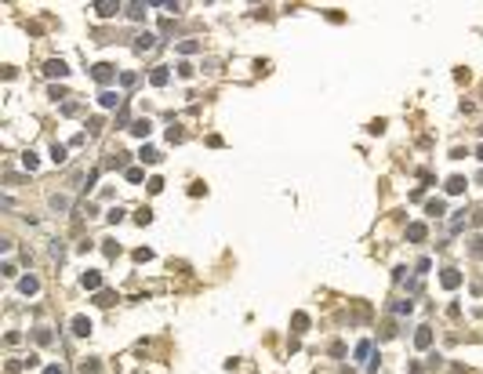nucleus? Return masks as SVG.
I'll return each mask as SVG.
<instances>
[{
  "mask_svg": "<svg viewBox=\"0 0 483 374\" xmlns=\"http://www.w3.org/2000/svg\"><path fill=\"white\" fill-rule=\"evenodd\" d=\"M113 76H116V69L109 66V62H98V66H95V80H98V84H109Z\"/></svg>",
  "mask_w": 483,
  "mask_h": 374,
  "instance_id": "1",
  "label": "nucleus"
},
{
  "mask_svg": "<svg viewBox=\"0 0 483 374\" xmlns=\"http://www.w3.org/2000/svg\"><path fill=\"white\" fill-rule=\"evenodd\" d=\"M440 284H443L447 291H454V287H461V273H458V269H443V276H440Z\"/></svg>",
  "mask_w": 483,
  "mask_h": 374,
  "instance_id": "2",
  "label": "nucleus"
},
{
  "mask_svg": "<svg viewBox=\"0 0 483 374\" xmlns=\"http://www.w3.org/2000/svg\"><path fill=\"white\" fill-rule=\"evenodd\" d=\"M44 73H48V76H69V66L62 58H51L48 66H44Z\"/></svg>",
  "mask_w": 483,
  "mask_h": 374,
  "instance_id": "3",
  "label": "nucleus"
},
{
  "mask_svg": "<svg viewBox=\"0 0 483 374\" xmlns=\"http://www.w3.org/2000/svg\"><path fill=\"white\" fill-rule=\"evenodd\" d=\"M167 80H171V73H167V66H157V69H153V73H149V84H153V87H164Z\"/></svg>",
  "mask_w": 483,
  "mask_h": 374,
  "instance_id": "4",
  "label": "nucleus"
},
{
  "mask_svg": "<svg viewBox=\"0 0 483 374\" xmlns=\"http://www.w3.org/2000/svg\"><path fill=\"white\" fill-rule=\"evenodd\" d=\"M120 102H124V98L116 95V91H102V95H98V105H102V109H116Z\"/></svg>",
  "mask_w": 483,
  "mask_h": 374,
  "instance_id": "5",
  "label": "nucleus"
},
{
  "mask_svg": "<svg viewBox=\"0 0 483 374\" xmlns=\"http://www.w3.org/2000/svg\"><path fill=\"white\" fill-rule=\"evenodd\" d=\"M149 131H153V120H149V116L131 123V135H138V138H149Z\"/></svg>",
  "mask_w": 483,
  "mask_h": 374,
  "instance_id": "6",
  "label": "nucleus"
},
{
  "mask_svg": "<svg viewBox=\"0 0 483 374\" xmlns=\"http://www.w3.org/2000/svg\"><path fill=\"white\" fill-rule=\"evenodd\" d=\"M80 284H84V291H98L102 287V273H84Z\"/></svg>",
  "mask_w": 483,
  "mask_h": 374,
  "instance_id": "7",
  "label": "nucleus"
},
{
  "mask_svg": "<svg viewBox=\"0 0 483 374\" xmlns=\"http://www.w3.org/2000/svg\"><path fill=\"white\" fill-rule=\"evenodd\" d=\"M19 291H22V294H37V291H40V280H37V276H22V280H19Z\"/></svg>",
  "mask_w": 483,
  "mask_h": 374,
  "instance_id": "8",
  "label": "nucleus"
},
{
  "mask_svg": "<svg viewBox=\"0 0 483 374\" xmlns=\"http://www.w3.org/2000/svg\"><path fill=\"white\" fill-rule=\"evenodd\" d=\"M414 345H418V349H429V345H432V331H429V327H418Z\"/></svg>",
  "mask_w": 483,
  "mask_h": 374,
  "instance_id": "9",
  "label": "nucleus"
},
{
  "mask_svg": "<svg viewBox=\"0 0 483 374\" xmlns=\"http://www.w3.org/2000/svg\"><path fill=\"white\" fill-rule=\"evenodd\" d=\"M73 334H76V338L91 334V320H87V316H76V320H73Z\"/></svg>",
  "mask_w": 483,
  "mask_h": 374,
  "instance_id": "10",
  "label": "nucleus"
},
{
  "mask_svg": "<svg viewBox=\"0 0 483 374\" xmlns=\"http://www.w3.org/2000/svg\"><path fill=\"white\" fill-rule=\"evenodd\" d=\"M407 240H414V243L425 240V225H422V222H411V225H407Z\"/></svg>",
  "mask_w": 483,
  "mask_h": 374,
  "instance_id": "11",
  "label": "nucleus"
},
{
  "mask_svg": "<svg viewBox=\"0 0 483 374\" xmlns=\"http://www.w3.org/2000/svg\"><path fill=\"white\" fill-rule=\"evenodd\" d=\"M95 11H98V19H113V15L120 11V4H105L102 0V4H95Z\"/></svg>",
  "mask_w": 483,
  "mask_h": 374,
  "instance_id": "12",
  "label": "nucleus"
},
{
  "mask_svg": "<svg viewBox=\"0 0 483 374\" xmlns=\"http://www.w3.org/2000/svg\"><path fill=\"white\" fill-rule=\"evenodd\" d=\"M153 48H157V37H153V33L138 37V44H135V51H153Z\"/></svg>",
  "mask_w": 483,
  "mask_h": 374,
  "instance_id": "13",
  "label": "nucleus"
},
{
  "mask_svg": "<svg viewBox=\"0 0 483 374\" xmlns=\"http://www.w3.org/2000/svg\"><path fill=\"white\" fill-rule=\"evenodd\" d=\"M138 157H142L146 164H157V160H160V153L153 149V146H142V153H138Z\"/></svg>",
  "mask_w": 483,
  "mask_h": 374,
  "instance_id": "14",
  "label": "nucleus"
},
{
  "mask_svg": "<svg viewBox=\"0 0 483 374\" xmlns=\"http://www.w3.org/2000/svg\"><path fill=\"white\" fill-rule=\"evenodd\" d=\"M447 193H450V196L465 193V178H450V182H447Z\"/></svg>",
  "mask_w": 483,
  "mask_h": 374,
  "instance_id": "15",
  "label": "nucleus"
},
{
  "mask_svg": "<svg viewBox=\"0 0 483 374\" xmlns=\"http://www.w3.org/2000/svg\"><path fill=\"white\" fill-rule=\"evenodd\" d=\"M371 356V341H360V345H356V363H364Z\"/></svg>",
  "mask_w": 483,
  "mask_h": 374,
  "instance_id": "16",
  "label": "nucleus"
},
{
  "mask_svg": "<svg viewBox=\"0 0 483 374\" xmlns=\"http://www.w3.org/2000/svg\"><path fill=\"white\" fill-rule=\"evenodd\" d=\"M51 207L55 211H69V196H51Z\"/></svg>",
  "mask_w": 483,
  "mask_h": 374,
  "instance_id": "17",
  "label": "nucleus"
},
{
  "mask_svg": "<svg viewBox=\"0 0 483 374\" xmlns=\"http://www.w3.org/2000/svg\"><path fill=\"white\" fill-rule=\"evenodd\" d=\"M128 15L131 19H146V4H128Z\"/></svg>",
  "mask_w": 483,
  "mask_h": 374,
  "instance_id": "18",
  "label": "nucleus"
},
{
  "mask_svg": "<svg viewBox=\"0 0 483 374\" xmlns=\"http://www.w3.org/2000/svg\"><path fill=\"white\" fill-rule=\"evenodd\" d=\"M51 160H55V164L66 160V146H58V142H55V146H51Z\"/></svg>",
  "mask_w": 483,
  "mask_h": 374,
  "instance_id": "19",
  "label": "nucleus"
},
{
  "mask_svg": "<svg viewBox=\"0 0 483 374\" xmlns=\"http://www.w3.org/2000/svg\"><path fill=\"white\" fill-rule=\"evenodd\" d=\"M196 48H200V44H196V40H182V44H178V51H182V55H193Z\"/></svg>",
  "mask_w": 483,
  "mask_h": 374,
  "instance_id": "20",
  "label": "nucleus"
},
{
  "mask_svg": "<svg viewBox=\"0 0 483 374\" xmlns=\"http://www.w3.org/2000/svg\"><path fill=\"white\" fill-rule=\"evenodd\" d=\"M135 222H138V225H149V222H153V211H149V207H146V211H138V214H135Z\"/></svg>",
  "mask_w": 483,
  "mask_h": 374,
  "instance_id": "21",
  "label": "nucleus"
},
{
  "mask_svg": "<svg viewBox=\"0 0 483 374\" xmlns=\"http://www.w3.org/2000/svg\"><path fill=\"white\" fill-rule=\"evenodd\" d=\"M294 327H298V331H305V327H309V316H305V313H294Z\"/></svg>",
  "mask_w": 483,
  "mask_h": 374,
  "instance_id": "22",
  "label": "nucleus"
},
{
  "mask_svg": "<svg viewBox=\"0 0 483 374\" xmlns=\"http://www.w3.org/2000/svg\"><path fill=\"white\" fill-rule=\"evenodd\" d=\"M22 164H26L29 171H37V153H26V157H22Z\"/></svg>",
  "mask_w": 483,
  "mask_h": 374,
  "instance_id": "23",
  "label": "nucleus"
},
{
  "mask_svg": "<svg viewBox=\"0 0 483 374\" xmlns=\"http://www.w3.org/2000/svg\"><path fill=\"white\" fill-rule=\"evenodd\" d=\"M429 214H443V200H429Z\"/></svg>",
  "mask_w": 483,
  "mask_h": 374,
  "instance_id": "24",
  "label": "nucleus"
},
{
  "mask_svg": "<svg viewBox=\"0 0 483 374\" xmlns=\"http://www.w3.org/2000/svg\"><path fill=\"white\" fill-rule=\"evenodd\" d=\"M164 189V178H149V193H160Z\"/></svg>",
  "mask_w": 483,
  "mask_h": 374,
  "instance_id": "25",
  "label": "nucleus"
},
{
  "mask_svg": "<svg viewBox=\"0 0 483 374\" xmlns=\"http://www.w3.org/2000/svg\"><path fill=\"white\" fill-rule=\"evenodd\" d=\"M128 182H142V171H138V167H128Z\"/></svg>",
  "mask_w": 483,
  "mask_h": 374,
  "instance_id": "26",
  "label": "nucleus"
},
{
  "mask_svg": "<svg viewBox=\"0 0 483 374\" xmlns=\"http://www.w3.org/2000/svg\"><path fill=\"white\" fill-rule=\"evenodd\" d=\"M135 258H138V262H149V258H153V251H149V247H142V251H135Z\"/></svg>",
  "mask_w": 483,
  "mask_h": 374,
  "instance_id": "27",
  "label": "nucleus"
},
{
  "mask_svg": "<svg viewBox=\"0 0 483 374\" xmlns=\"http://www.w3.org/2000/svg\"><path fill=\"white\" fill-rule=\"evenodd\" d=\"M472 255H483V236H479V240H472Z\"/></svg>",
  "mask_w": 483,
  "mask_h": 374,
  "instance_id": "28",
  "label": "nucleus"
},
{
  "mask_svg": "<svg viewBox=\"0 0 483 374\" xmlns=\"http://www.w3.org/2000/svg\"><path fill=\"white\" fill-rule=\"evenodd\" d=\"M84 374H98V363H84Z\"/></svg>",
  "mask_w": 483,
  "mask_h": 374,
  "instance_id": "29",
  "label": "nucleus"
},
{
  "mask_svg": "<svg viewBox=\"0 0 483 374\" xmlns=\"http://www.w3.org/2000/svg\"><path fill=\"white\" fill-rule=\"evenodd\" d=\"M44 374H62V367H44Z\"/></svg>",
  "mask_w": 483,
  "mask_h": 374,
  "instance_id": "30",
  "label": "nucleus"
},
{
  "mask_svg": "<svg viewBox=\"0 0 483 374\" xmlns=\"http://www.w3.org/2000/svg\"><path fill=\"white\" fill-rule=\"evenodd\" d=\"M476 157H479V160H483V146H479V149H476Z\"/></svg>",
  "mask_w": 483,
  "mask_h": 374,
  "instance_id": "31",
  "label": "nucleus"
}]
</instances>
